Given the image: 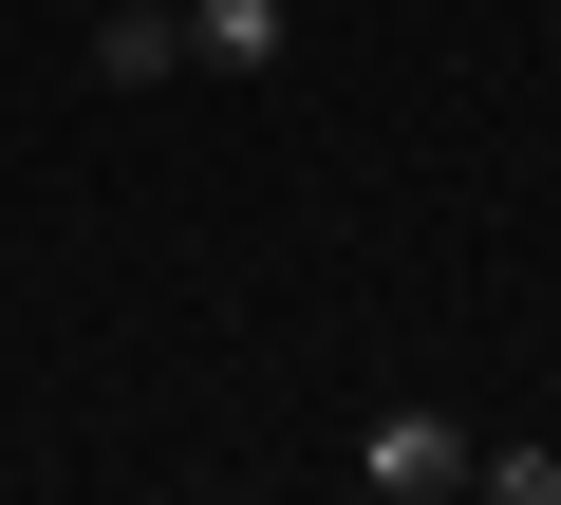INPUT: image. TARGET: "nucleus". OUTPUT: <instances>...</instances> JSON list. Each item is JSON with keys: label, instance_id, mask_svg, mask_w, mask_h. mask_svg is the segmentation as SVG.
I'll return each mask as SVG.
<instances>
[{"label": "nucleus", "instance_id": "f257e3e1", "mask_svg": "<svg viewBox=\"0 0 561 505\" xmlns=\"http://www.w3.org/2000/svg\"><path fill=\"white\" fill-rule=\"evenodd\" d=\"M356 468H375L393 505H431V486H468V431H449V412H375V431H356Z\"/></svg>", "mask_w": 561, "mask_h": 505}, {"label": "nucleus", "instance_id": "f03ea898", "mask_svg": "<svg viewBox=\"0 0 561 505\" xmlns=\"http://www.w3.org/2000/svg\"><path fill=\"white\" fill-rule=\"evenodd\" d=\"M94 76H113V94L187 76V0H113V20H94Z\"/></svg>", "mask_w": 561, "mask_h": 505}, {"label": "nucleus", "instance_id": "7ed1b4c3", "mask_svg": "<svg viewBox=\"0 0 561 505\" xmlns=\"http://www.w3.org/2000/svg\"><path fill=\"white\" fill-rule=\"evenodd\" d=\"M187 76H280V0H187Z\"/></svg>", "mask_w": 561, "mask_h": 505}, {"label": "nucleus", "instance_id": "20e7f679", "mask_svg": "<svg viewBox=\"0 0 561 505\" xmlns=\"http://www.w3.org/2000/svg\"><path fill=\"white\" fill-rule=\"evenodd\" d=\"M468 505H561V449H542V431H505V449H468Z\"/></svg>", "mask_w": 561, "mask_h": 505}]
</instances>
